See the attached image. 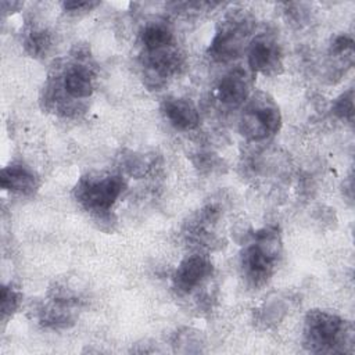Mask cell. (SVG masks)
<instances>
[{"label":"cell","instance_id":"obj_6","mask_svg":"<svg viewBox=\"0 0 355 355\" xmlns=\"http://www.w3.org/2000/svg\"><path fill=\"white\" fill-rule=\"evenodd\" d=\"M183 61V54L175 44L157 50H143L141 67L146 85L157 90L179 72Z\"/></svg>","mask_w":355,"mask_h":355},{"label":"cell","instance_id":"obj_3","mask_svg":"<svg viewBox=\"0 0 355 355\" xmlns=\"http://www.w3.org/2000/svg\"><path fill=\"white\" fill-rule=\"evenodd\" d=\"M282 126V112L275 98L265 92L251 93L243 104L239 130L250 141H263L275 136Z\"/></svg>","mask_w":355,"mask_h":355},{"label":"cell","instance_id":"obj_2","mask_svg":"<svg viewBox=\"0 0 355 355\" xmlns=\"http://www.w3.org/2000/svg\"><path fill=\"white\" fill-rule=\"evenodd\" d=\"M283 244L277 226H263L254 232L240 255V270L252 288L266 284L282 259Z\"/></svg>","mask_w":355,"mask_h":355},{"label":"cell","instance_id":"obj_20","mask_svg":"<svg viewBox=\"0 0 355 355\" xmlns=\"http://www.w3.org/2000/svg\"><path fill=\"white\" fill-rule=\"evenodd\" d=\"M98 6V1H64L62 8L68 12L90 11Z\"/></svg>","mask_w":355,"mask_h":355},{"label":"cell","instance_id":"obj_13","mask_svg":"<svg viewBox=\"0 0 355 355\" xmlns=\"http://www.w3.org/2000/svg\"><path fill=\"white\" fill-rule=\"evenodd\" d=\"M354 40L348 35H338L329 47V68L331 76H341L354 64Z\"/></svg>","mask_w":355,"mask_h":355},{"label":"cell","instance_id":"obj_10","mask_svg":"<svg viewBox=\"0 0 355 355\" xmlns=\"http://www.w3.org/2000/svg\"><path fill=\"white\" fill-rule=\"evenodd\" d=\"M254 72L247 67L237 65L227 71L216 86V97L223 107L237 108L251 96Z\"/></svg>","mask_w":355,"mask_h":355},{"label":"cell","instance_id":"obj_21","mask_svg":"<svg viewBox=\"0 0 355 355\" xmlns=\"http://www.w3.org/2000/svg\"><path fill=\"white\" fill-rule=\"evenodd\" d=\"M301 6H302V4H301ZM301 6H300V11H301V12H300V19L302 21V19H304V11L301 10ZM297 11H298V10H297ZM290 12H295V11L293 10V11H290ZM295 14H297V18H298V12H295ZM297 18H295V21H297Z\"/></svg>","mask_w":355,"mask_h":355},{"label":"cell","instance_id":"obj_17","mask_svg":"<svg viewBox=\"0 0 355 355\" xmlns=\"http://www.w3.org/2000/svg\"><path fill=\"white\" fill-rule=\"evenodd\" d=\"M286 313V308L282 305L277 298L272 302L265 304L262 308L258 309L257 312V322L262 323L265 327H270L275 323H279L282 318Z\"/></svg>","mask_w":355,"mask_h":355},{"label":"cell","instance_id":"obj_7","mask_svg":"<svg viewBox=\"0 0 355 355\" xmlns=\"http://www.w3.org/2000/svg\"><path fill=\"white\" fill-rule=\"evenodd\" d=\"M80 298L68 288H55L54 294L39 309V323L51 330L68 329L75 324Z\"/></svg>","mask_w":355,"mask_h":355},{"label":"cell","instance_id":"obj_15","mask_svg":"<svg viewBox=\"0 0 355 355\" xmlns=\"http://www.w3.org/2000/svg\"><path fill=\"white\" fill-rule=\"evenodd\" d=\"M51 43V35L46 29H31L25 37V49L32 57H44Z\"/></svg>","mask_w":355,"mask_h":355},{"label":"cell","instance_id":"obj_12","mask_svg":"<svg viewBox=\"0 0 355 355\" xmlns=\"http://www.w3.org/2000/svg\"><path fill=\"white\" fill-rule=\"evenodd\" d=\"M161 112L176 130L189 132L198 126L200 114L197 107L182 97H166L161 104Z\"/></svg>","mask_w":355,"mask_h":355},{"label":"cell","instance_id":"obj_4","mask_svg":"<svg viewBox=\"0 0 355 355\" xmlns=\"http://www.w3.org/2000/svg\"><path fill=\"white\" fill-rule=\"evenodd\" d=\"M252 31L254 19L248 12L244 10L230 11L219 24V28L209 43V57L218 62L236 60L247 51L252 39Z\"/></svg>","mask_w":355,"mask_h":355},{"label":"cell","instance_id":"obj_9","mask_svg":"<svg viewBox=\"0 0 355 355\" xmlns=\"http://www.w3.org/2000/svg\"><path fill=\"white\" fill-rule=\"evenodd\" d=\"M214 272V265L208 255L194 252L180 261L172 276L173 288L183 295L200 288Z\"/></svg>","mask_w":355,"mask_h":355},{"label":"cell","instance_id":"obj_14","mask_svg":"<svg viewBox=\"0 0 355 355\" xmlns=\"http://www.w3.org/2000/svg\"><path fill=\"white\" fill-rule=\"evenodd\" d=\"M140 42L144 50H157L175 44L173 32L165 22H150L140 33Z\"/></svg>","mask_w":355,"mask_h":355},{"label":"cell","instance_id":"obj_1","mask_svg":"<svg viewBox=\"0 0 355 355\" xmlns=\"http://www.w3.org/2000/svg\"><path fill=\"white\" fill-rule=\"evenodd\" d=\"M355 331L351 322L322 309L305 315L302 344L313 354H352Z\"/></svg>","mask_w":355,"mask_h":355},{"label":"cell","instance_id":"obj_5","mask_svg":"<svg viewBox=\"0 0 355 355\" xmlns=\"http://www.w3.org/2000/svg\"><path fill=\"white\" fill-rule=\"evenodd\" d=\"M125 190V180L116 173L82 176L75 187V200L96 216H104Z\"/></svg>","mask_w":355,"mask_h":355},{"label":"cell","instance_id":"obj_18","mask_svg":"<svg viewBox=\"0 0 355 355\" xmlns=\"http://www.w3.org/2000/svg\"><path fill=\"white\" fill-rule=\"evenodd\" d=\"M333 114L343 121L352 122L354 119V90L348 89L343 94H340L331 107Z\"/></svg>","mask_w":355,"mask_h":355},{"label":"cell","instance_id":"obj_19","mask_svg":"<svg viewBox=\"0 0 355 355\" xmlns=\"http://www.w3.org/2000/svg\"><path fill=\"white\" fill-rule=\"evenodd\" d=\"M173 345L176 347V351H179V352H182L183 347H186L183 352H194V349L191 348V345H196V347L201 351L202 340H201L200 331H196V330L187 329V327L183 329V330H179V331L175 334Z\"/></svg>","mask_w":355,"mask_h":355},{"label":"cell","instance_id":"obj_11","mask_svg":"<svg viewBox=\"0 0 355 355\" xmlns=\"http://www.w3.org/2000/svg\"><path fill=\"white\" fill-rule=\"evenodd\" d=\"M0 186L15 194L33 196L40 187V179L33 169L22 162H12L1 169Z\"/></svg>","mask_w":355,"mask_h":355},{"label":"cell","instance_id":"obj_16","mask_svg":"<svg viewBox=\"0 0 355 355\" xmlns=\"http://www.w3.org/2000/svg\"><path fill=\"white\" fill-rule=\"evenodd\" d=\"M22 302L21 291L12 284H3L0 294V311L3 319L14 315Z\"/></svg>","mask_w":355,"mask_h":355},{"label":"cell","instance_id":"obj_8","mask_svg":"<svg viewBox=\"0 0 355 355\" xmlns=\"http://www.w3.org/2000/svg\"><path fill=\"white\" fill-rule=\"evenodd\" d=\"M248 68L254 73L276 75L283 68V49L275 33L255 35L247 47Z\"/></svg>","mask_w":355,"mask_h":355}]
</instances>
